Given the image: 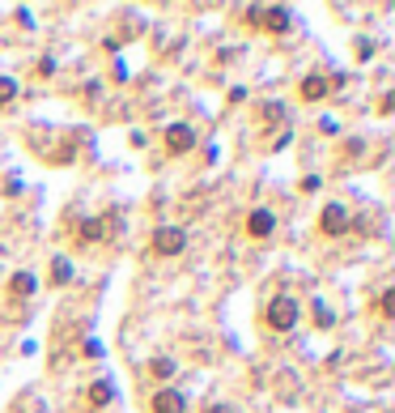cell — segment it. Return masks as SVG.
Wrapping results in <instances>:
<instances>
[{
    "label": "cell",
    "mask_w": 395,
    "mask_h": 413,
    "mask_svg": "<svg viewBox=\"0 0 395 413\" xmlns=\"http://www.w3.org/2000/svg\"><path fill=\"white\" fill-rule=\"evenodd\" d=\"M298 298H289V294H276L272 302H268V312H264V320H268V328L272 332H294L298 328Z\"/></svg>",
    "instance_id": "cell-1"
},
{
    "label": "cell",
    "mask_w": 395,
    "mask_h": 413,
    "mask_svg": "<svg viewBox=\"0 0 395 413\" xmlns=\"http://www.w3.org/2000/svg\"><path fill=\"white\" fill-rule=\"evenodd\" d=\"M353 222H349V209H345V204H323V214H319V230L327 234V239H340L345 230H349Z\"/></svg>",
    "instance_id": "cell-2"
},
{
    "label": "cell",
    "mask_w": 395,
    "mask_h": 413,
    "mask_svg": "<svg viewBox=\"0 0 395 413\" xmlns=\"http://www.w3.org/2000/svg\"><path fill=\"white\" fill-rule=\"evenodd\" d=\"M187 247V230L183 226H157L153 230V251L157 255H179Z\"/></svg>",
    "instance_id": "cell-3"
},
{
    "label": "cell",
    "mask_w": 395,
    "mask_h": 413,
    "mask_svg": "<svg viewBox=\"0 0 395 413\" xmlns=\"http://www.w3.org/2000/svg\"><path fill=\"white\" fill-rule=\"evenodd\" d=\"M255 26H264L268 34H285V30L294 26V13H289V9H280V5H272V9H255Z\"/></svg>",
    "instance_id": "cell-4"
},
{
    "label": "cell",
    "mask_w": 395,
    "mask_h": 413,
    "mask_svg": "<svg viewBox=\"0 0 395 413\" xmlns=\"http://www.w3.org/2000/svg\"><path fill=\"white\" fill-rule=\"evenodd\" d=\"M149 409H153V413H183V409H187V396H183L179 388H157L153 400H149Z\"/></svg>",
    "instance_id": "cell-5"
},
{
    "label": "cell",
    "mask_w": 395,
    "mask_h": 413,
    "mask_svg": "<svg viewBox=\"0 0 395 413\" xmlns=\"http://www.w3.org/2000/svg\"><path fill=\"white\" fill-rule=\"evenodd\" d=\"M272 230H276V214L272 209H251L247 214V234L251 239H272Z\"/></svg>",
    "instance_id": "cell-6"
},
{
    "label": "cell",
    "mask_w": 395,
    "mask_h": 413,
    "mask_svg": "<svg viewBox=\"0 0 395 413\" xmlns=\"http://www.w3.org/2000/svg\"><path fill=\"white\" fill-rule=\"evenodd\" d=\"M192 145H196V136H192L187 124H171V128H166V149H171L175 158H179V153H187Z\"/></svg>",
    "instance_id": "cell-7"
},
{
    "label": "cell",
    "mask_w": 395,
    "mask_h": 413,
    "mask_svg": "<svg viewBox=\"0 0 395 413\" xmlns=\"http://www.w3.org/2000/svg\"><path fill=\"white\" fill-rule=\"evenodd\" d=\"M85 400H89V409H106L110 400H115V384H110V379H98V384H89Z\"/></svg>",
    "instance_id": "cell-8"
},
{
    "label": "cell",
    "mask_w": 395,
    "mask_h": 413,
    "mask_svg": "<svg viewBox=\"0 0 395 413\" xmlns=\"http://www.w3.org/2000/svg\"><path fill=\"white\" fill-rule=\"evenodd\" d=\"M327 98V77L323 73H306L302 77V102H319Z\"/></svg>",
    "instance_id": "cell-9"
},
{
    "label": "cell",
    "mask_w": 395,
    "mask_h": 413,
    "mask_svg": "<svg viewBox=\"0 0 395 413\" xmlns=\"http://www.w3.org/2000/svg\"><path fill=\"white\" fill-rule=\"evenodd\" d=\"M9 294H13V298H30V294H34V273H26V269L13 273V277H9Z\"/></svg>",
    "instance_id": "cell-10"
},
{
    "label": "cell",
    "mask_w": 395,
    "mask_h": 413,
    "mask_svg": "<svg viewBox=\"0 0 395 413\" xmlns=\"http://www.w3.org/2000/svg\"><path fill=\"white\" fill-rule=\"evenodd\" d=\"M73 277V260H64V255H55L51 260V286H64Z\"/></svg>",
    "instance_id": "cell-11"
},
{
    "label": "cell",
    "mask_w": 395,
    "mask_h": 413,
    "mask_svg": "<svg viewBox=\"0 0 395 413\" xmlns=\"http://www.w3.org/2000/svg\"><path fill=\"white\" fill-rule=\"evenodd\" d=\"M259 120H264V124H280V120H285V102H264V107H259Z\"/></svg>",
    "instance_id": "cell-12"
},
{
    "label": "cell",
    "mask_w": 395,
    "mask_h": 413,
    "mask_svg": "<svg viewBox=\"0 0 395 413\" xmlns=\"http://www.w3.org/2000/svg\"><path fill=\"white\" fill-rule=\"evenodd\" d=\"M77 239H81V243H98V239H102V222H98V218H89V222L77 230Z\"/></svg>",
    "instance_id": "cell-13"
},
{
    "label": "cell",
    "mask_w": 395,
    "mask_h": 413,
    "mask_svg": "<svg viewBox=\"0 0 395 413\" xmlns=\"http://www.w3.org/2000/svg\"><path fill=\"white\" fill-rule=\"evenodd\" d=\"M149 371H153V379H171L175 375V363H171V358H153Z\"/></svg>",
    "instance_id": "cell-14"
},
{
    "label": "cell",
    "mask_w": 395,
    "mask_h": 413,
    "mask_svg": "<svg viewBox=\"0 0 395 413\" xmlns=\"http://www.w3.org/2000/svg\"><path fill=\"white\" fill-rule=\"evenodd\" d=\"M13 98H17V81L13 77H0V107H9Z\"/></svg>",
    "instance_id": "cell-15"
},
{
    "label": "cell",
    "mask_w": 395,
    "mask_h": 413,
    "mask_svg": "<svg viewBox=\"0 0 395 413\" xmlns=\"http://www.w3.org/2000/svg\"><path fill=\"white\" fill-rule=\"evenodd\" d=\"M378 312H382V316H395V290H382V298H378Z\"/></svg>",
    "instance_id": "cell-16"
},
{
    "label": "cell",
    "mask_w": 395,
    "mask_h": 413,
    "mask_svg": "<svg viewBox=\"0 0 395 413\" xmlns=\"http://www.w3.org/2000/svg\"><path fill=\"white\" fill-rule=\"evenodd\" d=\"M315 320H319V328H331V312L323 302H315Z\"/></svg>",
    "instance_id": "cell-17"
},
{
    "label": "cell",
    "mask_w": 395,
    "mask_h": 413,
    "mask_svg": "<svg viewBox=\"0 0 395 413\" xmlns=\"http://www.w3.org/2000/svg\"><path fill=\"white\" fill-rule=\"evenodd\" d=\"M319 128H323L327 136H336V132H340V124H336V120H319Z\"/></svg>",
    "instance_id": "cell-18"
},
{
    "label": "cell",
    "mask_w": 395,
    "mask_h": 413,
    "mask_svg": "<svg viewBox=\"0 0 395 413\" xmlns=\"http://www.w3.org/2000/svg\"><path fill=\"white\" fill-rule=\"evenodd\" d=\"M208 413H234L230 405H208Z\"/></svg>",
    "instance_id": "cell-19"
}]
</instances>
